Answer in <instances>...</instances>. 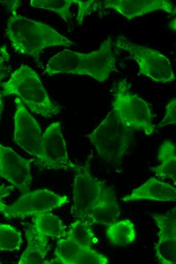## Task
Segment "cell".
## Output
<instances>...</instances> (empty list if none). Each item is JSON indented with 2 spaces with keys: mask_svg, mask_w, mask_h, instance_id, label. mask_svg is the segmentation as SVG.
I'll use <instances>...</instances> for the list:
<instances>
[{
  "mask_svg": "<svg viewBox=\"0 0 176 264\" xmlns=\"http://www.w3.org/2000/svg\"><path fill=\"white\" fill-rule=\"evenodd\" d=\"M142 200L175 202L176 188L169 183L151 177L121 199L125 202Z\"/></svg>",
  "mask_w": 176,
  "mask_h": 264,
  "instance_id": "obj_14",
  "label": "cell"
},
{
  "mask_svg": "<svg viewBox=\"0 0 176 264\" xmlns=\"http://www.w3.org/2000/svg\"><path fill=\"white\" fill-rule=\"evenodd\" d=\"M15 103V142L26 152L34 157L37 162L41 158L43 153L40 128L20 98H16Z\"/></svg>",
  "mask_w": 176,
  "mask_h": 264,
  "instance_id": "obj_10",
  "label": "cell"
},
{
  "mask_svg": "<svg viewBox=\"0 0 176 264\" xmlns=\"http://www.w3.org/2000/svg\"><path fill=\"white\" fill-rule=\"evenodd\" d=\"M44 263L48 264H65L64 262L60 259L55 257V258L50 259L49 260H46Z\"/></svg>",
  "mask_w": 176,
  "mask_h": 264,
  "instance_id": "obj_29",
  "label": "cell"
},
{
  "mask_svg": "<svg viewBox=\"0 0 176 264\" xmlns=\"http://www.w3.org/2000/svg\"><path fill=\"white\" fill-rule=\"evenodd\" d=\"M72 213L77 219L87 220L93 208L99 203L115 195L112 188L92 175L87 161L74 170Z\"/></svg>",
  "mask_w": 176,
  "mask_h": 264,
  "instance_id": "obj_5",
  "label": "cell"
},
{
  "mask_svg": "<svg viewBox=\"0 0 176 264\" xmlns=\"http://www.w3.org/2000/svg\"><path fill=\"white\" fill-rule=\"evenodd\" d=\"M120 214L115 195L97 205L91 212L88 222L108 225L116 221Z\"/></svg>",
  "mask_w": 176,
  "mask_h": 264,
  "instance_id": "obj_19",
  "label": "cell"
},
{
  "mask_svg": "<svg viewBox=\"0 0 176 264\" xmlns=\"http://www.w3.org/2000/svg\"><path fill=\"white\" fill-rule=\"evenodd\" d=\"M106 235L112 244L125 246L134 242L136 232L134 223L129 219H124L107 225Z\"/></svg>",
  "mask_w": 176,
  "mask_h": 264,
  "instance_id": "obj_18",
  "label": "cell"
},
{
  "mask_svg": "<svg viewBox=\"0 0 176 264\" xmlns=\"http://www.w3.org/2000/svg\"><path fill=\"white\" fill-rule=\"evenodd\" d=\"M151 217L159 229L155 256L161 264L176 263V208L163 214L153 213Z\"/></svg>",
  "mask_w": 176,
  "mask_h": 264,
  "instance_id": "obj_12",
  "label": "cell"
},
{
  "mask_svg": "<svg viewBox=\"0 0 176 264\" xmlns=\"http://www.w3.org/2000/svg\"><path fill=\"white\" fill-rule=\"evenodd\" d=\"M176 124V100L171 99L165 108V113L162 120L158 124L159 127H164L170 124Z\"/></svg>",
  "mask_w": 176,
  "mask_h": 264,
  "instance_id": "obj_27",
  "label": "cell"
},
{
  "mask_svg": "<svg viewBox=\"0 0 176 264\" xmlns=\"http://www.w3.org/2000/svg\"><path fill=\"white\" fill-rule=\"evenodd\" d=\"M14 189V186L2 185L0 186V213H2L8 206L4 201V199L9 196Z\"/></svg>",
  "mask_w": 176,
  "mask_h": 264,
  "instance_id": "obj_28",
  "label": "cell"
},
{
  "mask_svg": "<svg viewBox=\"0 0 176 264\" xmlns=\"http://www.w3.org/2000/svg\"><path fill=\"white\" fill-rule=\"evenodd\" d=\"M158 159L161 162L159 166L150 168V170L162 179L171 180L176 185V147L169 140H165L160 145Z\"/></svg>",
  "mask_w": 176,
  "mask_h": 264,
  "instance_id": "obj_16",
  "label": "cell"
},
{
  "mask_svg": "<svg viewBox=\"0 0 176 264\" xmlns=\"http://www.w3.org/2000/svg\"><path fill=\"white\" fill-rule=\"evenodd\" d=\"M10 55L6 45L0 48V83L3 79L7 75L10 71ZM3 103L0 93V120L3 111Z\"/></svg>",
  "mask_w": 176,
  "mask_h": 264,
  "instance_id": "obj_25",
  "label": "cell"
},
{
  "mask_svg": "<svg viewBox=\"0 0 176 264\" xmlns=\"http://www.w3.org/2000/svg\"><path fill=\"white\" fill-rule=\"evenodd\" d=\"M33 226L35 230L48 237L62 239L66 236V227L59 216L51 213L33 216Z\"/></svg>",
  "mask_w": 176,
  "mask_h": 264,
  "instance_id": "obj_17",
  "label": "cell"
},
{
  "mask_svg": "<svg viewBox=\"0 0 176 264\" xmlns=\"http://www.w3.org/2000/svg\"><path fill=\"white\" fill-rule=\"evenodd\" d=\"M115 45L128 52L138 64L140 74L155 82L169 83L175 80L170 61L158 51L135 44L125 37H119Z\"/></svg>",
  "mask_w": 176,
  "mask_h": 264,
  "instance_id": "obj_7",
  "label": "cell"
},
{
  "mask_svg": "<svg viewBox=\"0 0 176 264\" xmlns=\"http://www.w3.org/2000/svg\"><path fill=\"white\" fill-rule=\"evenodd\" d=\"M109 259L105 255L85 247L75 259L73 264H108Z\"/></svg>",
  "mask_w": 176,
  "mask_h": 264,
  "instance_id": "obj_24",
  "label": "cell"
},
{
  "mask_svg": "<svg viewBox=\"0 0 176 264\" xmlns=\"http://www.w3.org/2000/svg\"><path fill=\"white\" fill-rule=\"evenodd\" d=\"M3 95H18L31 112L51 118L60 112V106L53 102L46 91L38 75L29 66L22 64L2 84Z\"/></svg>",
  "mask_w": 176,
  "mask_h": 264,
  "instance_id": "obj_3",
  "label": "cell"
},
{
  "mask_svg": "<svg viewBox=\"0 0 176 264\" xmlns=\"http://www.w3.org/2000/svg\"><path fill=\"white\" fill-rule=\"evenodd\" d=\"M31 160L24 158L12 149L0 144V176L19 189L28 192L31 186Z\"/></svg>",
  "mask_w": 176,
  "mask_h": 264,
  "instance_id": "obj_11",
  "label": "cell"
},
{
  "mask_svg": "<svg viewBox=\"0 0 176 264\" xmlns=\"http://www.w3.org/2000/svg\"><path fill=\"white\" fill-rule=\"evenodd\" d=\"M77 4L78 10L76 16V21L78 25H81L84 18L87 16L94 8L96 1L75 0Z\"/></svg>",
  "mask_w": 176,
  "mask_h": 264,
  "instance_id": "obj_26",
  "label": "cell"
},
{
  "mask_svg": "<svg viewBox=\"0 0 176 264\" xmlns=\"http://www.w3.org/2000/svg\"><path fill=\"white\" fill-rule=\"evenodd\" d=\"M112 107L117 111L123 123L128 127L150 136L155 129L149 104L133 93L125 79L120 80L115 89Z\"/></svg>",
  "mask_w": 176,
  "mask_h": 264,
  "instance_id": "obj_6",
  "label": "cell"
},
{
  "mask_svg": "<svg viewBox=\"0 0 176 264\" xmlns=\"http://www.w3.org/2000/svg\"><path fill=\"white\" fill-rule=\"evenodd\" d=\"M66 195L47 189L26 192L2 212L9 218H24L47 213L69 202Z\"/></svg>",
  "mask_w": 176,
  "mask_h": 264,
  "instance_id": "obj_8",
  "label": "cell"
},
{
  "mask_svg": "<svg viewBox=\"0 0 176 264\" xmlns=\"http://www.w3.org/2000/svg\"><path fill=\"white\" fill-rule=\"evenodd\" d=\"M75 0H31L30 5L33 7L52 11L59 15L65 22L69 23L73 14L70 12L71 5Z\"/></svg>",
  "mask_w": 176,
  "mask_h": 264,
  "instance_id": "obj_21",
  "label": "cell"
},
{
  "mask_svg": "<svg viewBox=\"0 0 176 264\" xmlns=\"http://www.w3.org/2000/svg\"><path fill=\"white\" fill-rule=\"evenodd\" d=\"M85 248L66 238L59 239L57 241L55 255L65 264H73L78 255Z\"/></svg>",
  "mask_w": 176,
  "mask_h": 264,
  "instance_id": "obj_23",
  "label": "cell"
},
{
  "mask_svg": "<svg viewBox=\"0 0 176 264\" xmlns=\"http://www.w3.org/2000/svg\"><path fill=\"white\" fill-rule=\"evenodd\" d=\"M116 61L112 40L108 36L98 49L90 53L68 49L62 51L50 59L45 71L50 76L59 73L84 75L98 82H104L112 72L117 71Z\"/></svg>",
  "mask_w": 176,
  "mask_h": 264,
  "instance_id": "obj_2",
  "label": "cell"
},
{
  "mask_svg": "<svg viewBox=\"0 0 176 264\" xmlns=\"http://www.w3.org/2000/svg\"><path fill=\"white\" fill-rule=\"evenodd\" d=\"M65 238L81 246L92 248L95 238L89 222L77 219L70 225Z\"/></svg>",
  "mask_w": 176,
  "mask_h": 264,
  "instance_id": "obj_20",
  "label": "cell"
},
{
  "mask_svg": "<svg viewBox=\"0 0 176 264\" xmlns=\"http://www.w3.org/2000/svg\"><path fill=\"white\" fill-rule=\"evenodd\" d=\"M134 131L123 123L116 109L112 107L106 117L87 137L100 158L117 165L121 164L133 143Z\"/></svg>",
  "mask_w": 176,
  "mask_h": 264,
  "instance_id": "obj_4",
  "label": "cell"
},
{
  "mask_svg": "<svg viewBox=\"0 0 176 264\" xmlns=\"http://www.w3.org/2000/svg\"><path fill=\"white\" fill-rule=\"evenodd\" d=\"M25 233L27 245L18 263H44L50 250L48 237L37 232L32 225L25 228Z\"/></svg>",
  "mask_w": 176,
  "mask_h": 264,
  "instance_id": "obj_15",
  "label": "cell"
},
{
  "mask_svg": "<svg viewBox=\"0 0 176 264\" xmlns=\"http://www.w3.org/2000/svg\"><path fill=\"white\" fill-rule=\"evenodd\" d=\"M43 153L35 164L39 168L70 171L77 165L70 159L59 122L52 123L42 136Z\"/></svg>",
  "mask_w": 176,
  "mask_h": 264,
  "instance_id": "obj_9",
  "label": "cell"
},
{
  "mask_svg": "<svg viewBox=\"0 0 176 264\" xmlns=\"http://www.w3.org/2000/svg\"><path fill=\"white\" fill-rule=\"evenodd\" d=\"M0 263H1V262H0Z\"/></svg>",
  "mask_w": 176,
  "mask_h": 264,
  "instance_id": "obj_30",
  "label": "cell"
},
{
  "mask_svg": "<svg viewBox=\"0 0 176 264\" xmlns=\"http://www.w3.org/2000/svg\"><path fill=\"white\" fill-rule=\"evenodd\" d=\"M22 244L21 233L11 225L0 224V250H19Z\"/></svg>",
  "mask_w": 176,
  "mask_h": 264,
  "instance_id": "obj_22",
  "label": "cell"
},
{
  "mask_svg": "<svg viewBox=\"0 0 176 264\" xmlns=\"http://www.w3.org/2000/svg\"><path fill=\"white\" fill-rule=\"evenodd\" d=\"M102 4L103 8L114 9L128 20L157 10L175 14L173 4L168 0H106Z\"/></svg>",
  "mask_w": 176,
  "mask_h": 264,
  "instance_id": "obj_13",
  "label": "cell"
},
{
  "mask_svg": "<svg viewBox=\"0 0 176 264\" xmlns=\"http://www.w3.org/2000/svg\"><path fill=\"white\" fill-rule=\"evenodd\" d=\"M20 2L18 1L9 8L11 14L6 28V35L16 52L32 57L39 65L40 53L46 48L74 44L50 25L18 14L17 10Z\"/></svg>",
  "mask_w": 176,
  "mask_h": 264,
  "instance_id": "obj_1",
  "label": "cell"
}]
</instances>
